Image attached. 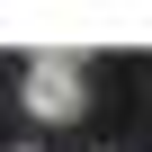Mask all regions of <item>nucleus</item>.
I'll list each match as a JSON object with an SVG mask.
<instances>
[{"mask_svg":"<svg viewBox=\"0 0 152 152\" xmlns=\"http://www.w3.org/2000/svg\"><path fill=\"white\" fill-rule=\"evenodd\" d=\"M18 99H27V116L72 125V116L90 107V81H81V63H72V54H36V63H27V81H18Z\"/></svg>","mask_w":152,"mask_h":152,"instance_id":"nucleus-1","label":"nucleus"},{"mask_svg":"<svg viewBox=\"0 0 152 152\" xmlns=\"http://www.w3.org/2000/svg\"><path fill=\"white\" fill-rule=\"evenodd\" d=\"M18 152H36V143H18Z\"/></svg>","mask_w":152,"mask_h":152,"instance_id":"nucleus-2","label":"nucleus"}]
</instances>
